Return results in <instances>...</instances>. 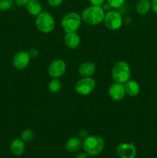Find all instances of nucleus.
<instances>
[{
    "label": "nucleus",
    "mask_w": 157,
    "mask_h": 158,
    "mask_svg": "<svg viewBox=\"0 0 157 158\" xmlns=\"http://www.w3.org/2000/svg\"><path fill=\"white\" fill-rule=\"evenodd\" d=\"M105 10L103 6H90L86 8L82 12V19L86 24L90 26H97L103 22L105 17Z\"/></svg>",
    "instance_id": "1"
},
{
    "label": "nucleus",
    "mask_w": 157,
    "mask_h": 158,
    "mask_svg": "<svg viewBox=\"0 0 157 158\" xmlns=\"http://www.w3.org/2000/svg\"><path fill=\"white\" fill-rule=\"evenodd\" d=\"M105 142L103 137L97 135L88 136L83 141V148L88 155L95 156L103 151Z\"/></svg>",
    "instance_id": "2"
},
{
    "label": "nucleus",
    "mask_w": 157,
    "mask_h": 158,
    "mask_svg": "<svg viewBox=\"0 0 157 158\" xmlns=\"http://www.w3.org/2000/svg\"><path fill=\"white\" fill-rule=\"evenodd\" d=\"M131 69L129 63L126 61H119L112 66V78L114 82L124 84L130 80Z\"/></svg>",
    "instance_id": "3"
},
{
    "label": "nucleus",
    "mask_w": 157,
    "mask_h": 158,
    "mask_svg": "<svg viewBox=\"0 0 157 158\" xmlns=\"http://www.w3.org/2000/svg\"><path fill=\"white\" fill-rule=\"evenodd\" d=\"M35 27L42 33H50L54 30L55 21L50 13L42 12L35 19Z\"/></svg>",
    "instance_id": "4"
},
{
    "label": "nucleus",
    "mask_w": 157,
    "mask_h": 158,
    "mask_svg": "<svg viewBox=\"0 0 157 158\" xmlns=\"http://www.w3.org/2000/svg\"><path fill=\"white\" fill-rule=\"evenodd\" d=\"M83 19L81 15L76 12H69L63 16L62 19V27L66 33L69 32H76L79 29Z\"/></svg>",
    "instance_id": "5"
},
{
    "label": "nucleus",
    "mask_w": 157,
    "mask_h": 158,
    "mask_svg": "<svg viewBox=\"0 0 157 158\" xmlns=\"http://www.w3.org/2000/svg\"><path fill=\"white\" fill-rule=\"evenodd\" d=\"M95 88V81L92 77H82L75 83V92L81 96H87L92 94Z\"/></svg>",
    "instance_id": "6"
},
{
    "label": "nucleus",
    "mask_w": 157,
    "mask_h": 158,
    "mask_svg": "<svg viewBox=\"0 0 157 158\" xmlns=\"http://www.w3.org/2000/svg\"><path fill=\"white\" fill-rule=\"evenodd\" d=\"M103 22L109 29L118 30L123 26V17L118 11L109 10L105 14Z\"/></svg>",
    "instance_id": "7"
},
{
    "label": "nucleus",
    "mask_w": 157,
    "mask_h": 158,
    "mask_svg": "<svg viewBox=\"0 0 157 158\" xmlns=\"http://www.w3.org/2000/svg\"><path fill=\"white\" fill-rule=\"evenodd\" d=\"M66 71V63L60 59L52 60L48 67V73L52 78H60Z\"/></svg>",
    "instance_id": "8"
},
{
    "label": "nucleus",
    "mask_w": 157,
    "mask_h": 158,
    "mask_svg": "<svg viewBox=\"0 0 157 158\" xmlns=\"http://www.w3.org/2000/svg\"><path fill=\"white\" fill-rule=\"evenodd\" d=\"M31 57L28 51L21 50L17 52L12 59L13 66L18 70H24L30 63Z\"/></svg>",
    "instance_id": "9"
},
{
    "label": "nucleus",
    "mask_w": 157,
    "mask_h": 158,
    "mask_svg": "<svg viewBox=\"0 0 157 158\" xmlns=\"http://www.w3.org/2000/svg\"><path fill=\"white\" fill-rule=\"evenodd\" d=\"M116 154L119 158H135L136 148L133 143H122L117 147Z\"/></svg>",
    "instance_id": "10"
},
{
    "label": "nucleus",
    "mask_w": 157,
    "mask_h": 158,
    "mask_svg": "<svg viewBox=\"0 0 157 158\" xmlns=\"http://www.w3.org/2000/svg\"><path fill=\"white\" fill-rule=\"evenodd\" d=\"M126 95L124 84L114 82L109 88V96L114 101H120Z\"/></svg>",
    "instance_id": "11"
},
{
    "label": "nucleus",
    "mask_w": 157,
    "mask_h": 158,
    "mask_svg": "<svg viewBox=\"0 0 157 158\" xmlns=\"http://www.w3.org/2000/svg\"><path fill=\"white\" fill-rule=\"evenodd\" d=\"M78 71L79 75H81L83 77H92L96 71V66L92 62L86 61L80 64Z\"/></svg>",
    "instance_id": "12"
},
{
    "label": "nucleus",
    "mask_w": 157,
    "mask_h": 158,
    "mask_svg": "<svg viewBox=\"0 0 157 158\" xmlns=\"http://www.w3.org/2000/svg\"><path fill=\"white\" fill-rule=\"evenodd\" d=\"M80 37L76 32H69L66 33L64 37V43L68 48L75 49L80 45Z\"/></svg>",
    "instance_id": "13"
},
{
    "label": "nucleus",
    "mask_w": 157,
    "mask_h": 158,
    "mask_svg": "<svg viewBox=\"0 0 157 158\" xmlns=\"http://www.w3.org/2000/svg\"><path fill=\"white\" fill-rule=\"evenodd\" d=\"M26 150L25 142L21 138H15L12 141L10 144V151L13 155L21 156L24 154Z\"/></svg>",
    "instance_id": "14"
},
{
    "label": "nucleus",
    "mask_w": 157,
    "mask_h": 158,
    "mask_svg": "<svg viewBox=\"0 0 157 158\" xmlns=\"http://www.w3.org/2000/svg\"><path fill=\"white\" fill-rule=\"evenodd\" d=\"M83 148V141L79 137H74L69 139L65 144L66 151L69 153L78 152Z\"/></svg>",
    "instance_id": "15"
},
{
    "label": "nucleus",
    "mask_w": 157,
    "mask_h": 158,
    "mask_svg": "<svg viewBox=\"0 0 157 158\" xmlns=\"http://www.w3.org/2000/svg\"><path fill=\"white\" fill-rule=\"evenodd\" d=\"M126 94L130 97H136L140 92V86L136 81L130 80L124 83Z\"/></svg>",
    "instance_id": "16"
},
{
    "label": "nucleus",
    "mask_w": 157,
    "mask_h": 158,
    "mask_svg": "<svg viewBox=\"0 0 157 158\" xmlns=\"http://www.w3.org/2000/svg\"><path fill=\"white\" fill-rule=\"evenodd\" d=\"M26 7L27 12L33 16H37L42 12V5L38 0H29Z\"/></svg>",
    "instance_id": "17"
},
{
    "label": "nucleus",
    "mask_w": 157,
    "mask_h": 158,
    "mask_svg": "<svg viewBox=\"0 0 157 158\" xmlns=\"http://www.w3.org/2000/svg\"><path fill=\"white\" fill-rule=\"evenodd\" d=\"M137 13L141 15H146L149 13L151 9V1L150 0H139L135 6Z\"/></svg>",
    "instance_id": "18"
},
{
    "label": "nucleus",
    "mask_w": 157,
    "mask_h": 158,
    "mask_svg": "<svg viewBox=\"0 0 157 158\" xmlns=\"http://www.w3.org/2000/svg\"><path fill=\"white\" fill-rule=\"evenodd\" d=\"M48 87L52 94H58L62 89V82L58 78H52L49 81Z\"/></svg>",
    "instance_id": "19"
},
{
    "label": "nucleus",
    "mask_w": 157,
    "mask_h": 158,
    "mask_svg": "<svg viewBox=\"0 0 157 158\" xmlns=\"http://www.w3.org/2000/svg\"><path fill=\"white\" fill-rule=\"evenodd\" d=\"M35 137V134L33 131L30 129H26L22 132L21 137L20 138L25 142V143H30L33 140Z\"/></svg>",
    "instance_id": "20"
},
{
    "label": "nucleus",
    "mask_w": 157,
    "mask_h": 158,
    "mask_svg": "<svg viewBox=\"0 0 157 158\" xmlns=\"http://www.w3.org/2000/svg\"><path fill=\"white\" fill-rule=\"evenodd\" d=\"M14 4V0H0V11L9 10Z\"/></svg>",
    "instance_id": "21"
},
{
    "label": "nucleus",
    "mask_w": 157,
    "mask_h": 158,
    "mask_svg": "<svg viewBox=\"0 0 157 158\" xmlns=\"http://www.w3.org/2000/svg\"><path fill=\"white\" fill-rule=\"evenodd\" d=\"M126 0H107V3L111 8L118 9L125 3Z\"/></svg>",
    "instance_id": "22"
},
{
    "label": "nucleus",
    "mask_w": 157,
    "mask_h": 158,
    "mask_svg": "<svg viewBox=\"0 0 157 158\" xmlns=\"http://www.w3.org/2000/svg\"><path fill=\"white\" fill-rule=\"evenodd\" d=\"M47 2L52 7H58L62 4L63 0H47Z\"/></svg>",
    "instance_id": "23"
},
{
    "label": "nucleus",
    "mask_w": 157,
    "mask_h": 158,
    "mask_svg": "<svg viewBox=\"0 0 157 158\" xmlns=\"http://www.w3.org/2000/svg\"><path fill=\"white\" fill-rule=\"evenodd\" d=\"M28 52H29L31 58H35V57L38 56V50L37 49H35V48H31V49L28 51Z\"/></svg>",
    "instance_id": "24"
},
{
    "label": "nucleus",
    "mask_w": 157,
    "mask_h": 158,
    "mask_svg": "<svg viewBox=\"0 0 157 158\" xmlns=\"http://www.w3.org/2000/svg\"><path fill=\"white\" fill-rule=\"evenodd\" d=\"M89 1L92 6H103L105 3V0H89Z\"/></svg>",
    "instance_id": "25"
},
{
    "label": "nucleus",
    "mask_w": 157,
    "mask_h": 158,
    "mask_svg": "<svg viewBox=\"0 0 157 158\" xmlns=\"http://www.w3.org/2000/svg\"><path fill=\"white\" fill-rule=\"evenodd\" d=\"M29 1V0H14V2L17 6L22 7V6H26Z\"/></svg>",
    "instance_id": "26"
},
{
    "label": "nucleus",
    "mask_w": 157,
    "mask_h": 158,
    "mask_svg": "<svg viewBox=\"0 0 157 158\" xmlns=\"http://www.w3.org/2000/svg\"><path fill=\"white\" fill-rule=\"evenodd\" d=\"M151 9H152V11L157 14V0L151 1Z\"/></svg>",
    "instance_id": "27"
},
{
    "label": "nucleus",
    "mask_w": 157,
    "mask_h": 158,
    "mask_svg": "<svg viewBox=\"0 0 157 158\" xmlns=\"http://www.w3.org/2000/svg\"><path fill=\"white\" fill-rule=\"evenodd\" d=\"M78 135H79V138L85 139L88 137V132L86 131H85V130H82L78 133Z\"/></svg>",
    "instance_id": "28"
},
{
    "label": "nucleus",
    "mask_w": 157,
    "mask_h": 158,
    "mask_svg": "<svg viewBox=\"0 0 157 158\" xmlns=\"http://www.w3.org/2000/svg\"><path fill=\"white\" fill-rule=\"evenodd\" d=\"M75 158H88V154L85 153H79L76 155V157Z\"/></svg>",
    "instance_id": "29"
},
{
    "label": "nucleus",
    "mask_w": 157,
    "mask_h": 158,
    "mask_svg": "<svg viewBox=\"0 0 157 158\" xmlns=\"http://www.w3.org/2000/svg\"><path fill=\"white\" fill-rule=\"evenodd\" d=\"M156 81H157V77H156Z\"/></svg>",
    "instance_id": "30"
}]
</instances>
